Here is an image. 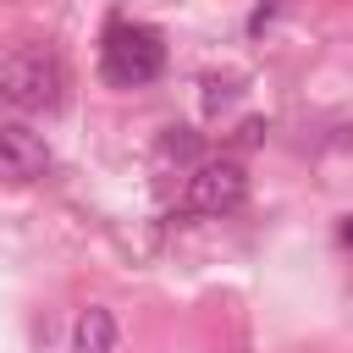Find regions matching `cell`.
Masks as SVG:
<instances>
[{"instance_id": "cell-6", "label": "cell", "mask_w": 353, "mask_h": 353, "mask_svg": "<svg viewBox=\"0 0 353 353\" xmlns=\"http://www.w3.org/2000/svg\"><path fill=\"white\" fill-rule=\"evenodd\" d=\"M336 237H342V243H347V248H353V215H347V221H342V232H336Z\"/></svg>"}, {"instance_id": "cell-3", "label": "cell", "mask_w": 353, "mask_h": 353, "mask_svg": "<svg viewBox=\"0 0 353 353\" xmlns=\"http://www.w3.org/2000/svg\"><path fill=\"white\" fill-rule=\"evenodd\" d=\"M243 193H248V176H243L237 160H204V165H193L182 204L193 215H226V210L243 204Z\"/></svg>"}, {"instance_id": "cell-5", "label": "cell", "mask_w": 353, "mask_h": 353, "mask_svg": "<svg viewBox=\"0 0 353 353\" xmlns=\"http://www.w3.org/2000/svg\"><path fill=\"white\" fill-rule=\"evenodd\" d=\"M116 347V314L110 309H83L72 320V353H110Z\"/></svg>"}, {"instance_id": "cell-4", "label": "cell", "mask_w": 353, "mask_h": 353, "mask_svg": "<svg viewBox=\"0 0 353 353\" xmlns=\"http://www.w3.org/2000/svg\"><path fill=\"white\" fill-rule=\"evenodd\" d=\"M50 165V143L22 127V121H0V182H33Z\"/></svg>"}, {"instance_id": "cell-1", "label": "cell", "mask_w": 353, "mask_h": 353, "mask_svg": "<svg viewBox=\"0 0 353 353\" xmlns=\"http://www.w3.org/2000/svg\"><path fill=\"white\" fill-rule=\"evenodd\" d=\"M61 99H66V61L55 50L33 44V50H17L0 61V105L39 116V110H55Z\"/></svg>"}, {"instance_id": "cell-2", "label": "cell", "mask_w": 353, "mask_h": 353, "mask_svg": "<svg viewBox=\"0 0 353 353\" xmlns=\"http://www.w3.org/2000/svg\"><path fill=\"white\" fill-rule=\"evenodd\" d=\"M160 66H165V44L143 22H116L99 44V72L110 88H143L160 77Z\"/></svg>"}]
</instances>
